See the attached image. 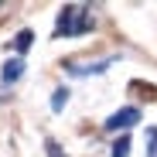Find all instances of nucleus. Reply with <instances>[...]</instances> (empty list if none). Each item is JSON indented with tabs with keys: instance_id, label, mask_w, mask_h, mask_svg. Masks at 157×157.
I'll use <instances>...</instances> for the list:
<instances>
[{
	"instance_id": "nucleus-2",
	"label": "nucleus",
	"mask_w": 157,
	"mask_h": 157,
	"mask_svg": "<svg viewBox=\"0 0 157 157\" xmlns=\"http://www.w3.org/2000/svg\"><path fill=\"white\" fill-rule=\"evenodd\" d=\"M133 123H140V109H137V106H123V109H116L102 126H106L109 133H120V130H130Z\"/></svg>"
},
{
	"instance_id": "nucleus-3",
	"label": "nucleus",
	"mask_w": 157,
	"mask_h": 157,
	"mask_svg": "<svg viewBox=\"0 0 157 157\" xmlns=\"http://www.w3.org/2000/svg\"><path fill=\"white\" fill-rule=\"evenodd\" d=\"M21 75H24V62H21V58H7V62H4V72H0V78H4L7 86H14Z\"/></svg>"
},
{
	"instance_id": "nucleus-1",
	"label": "nucleus",
	"mask_w": 157,
	"mask_h": 157,
	"mask_svg": "<svg viewBox=\"0 0 157 157\" xmlns=\"http://www.w3.org/2000/svg\"><path fill=\"white\" fill-rule=\"evenodd\" d=\"M89 28H92V21H89V14L82 7H62L55 34H86Z\"/></svg>"
},
{
	"instance_id": "nucleus-4",
	"label": "nucleus",
	"mask_w": 157,
	"mask_h": 157,
	"mask_svg": "<svg viewBox=\"0 0 157 157\" xmlns=\"http://www.w3.org/2000/svg\"><path fill=\"white\" fill-rule=\"evenodd\" d=\"M31 41H34V34H31L28 28H24V31H17V34H14V41H10V48L17 51V55H24V51L31 48Z\"/></svg>"
},
{
	"instance_id": "nucleus-7",
	"label": "nucleus",
	"mask_w": 157,
	"mask_h": 157,
	"mask_svg": "<svg viewBox=\"0 0 157 157\" xmlns=\"http://www.w3.org/2000/svg\"><path fill=\"white\" fill-rule=\"evenodd\" d=\"M147 157H157V126L147 130Z\"/></svg>"
},
{
	"instance_id": "nucleus-6",
	"label": "nucleus",
	"mask_w": 157,
	"mask_h": 157,
	"mask_svg": "<svg viewBox=\"0 0 157 157\" xmlns=\"http://www.w3.org/2000/svg\"><path fill=\"white\" fill-rule=\"evenodd\" d=\"M65 102H68V89H55V96H51V109L62 113V109H65Z\"/></svg>"
},
{
	"instance_id": "nucleus-5",
	"label": "nucleus",
	"mask_w": 157,
	"mask_h": 157,
	"mask_svg": "<svg viewBox=\"0 0 157 157\" xmlns=\"http://www.w3.org/2000/svg\"><path fill=\"white\" fill-rule=\"evenodd\" d=\"M109 157H130V137H120L109 150Z\"/></svg>"
},
{
	"instance_id": "nucleus-8",
	"label": "nucleus",
	"mask_w": 157,
	"mask_h": 157,
	"mask_svg": "<svg viewBox=\"0 0 157 157\" xmlns=\"http://www.w3.org/2000/svg\"><path fill=\"white\" fill-rule=\"evenodd\" d=\"M44 150H48V157H65V154H62V147H58V140H51V137L44 140Z\"/></svg>"
}]
</instances>
